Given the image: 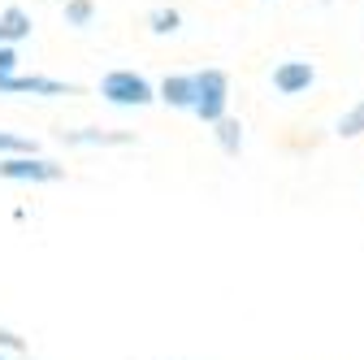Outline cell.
<instances>
[{"label":"cell","mask_w":364,"mask_h":360,"mask_svg":"<svg viewBox=\"0 0 364 360\" xmlns=\"http://www.w3.org/2000/svg\"><path fill=\"white\" fill-rule=\"evenodd\" d=\"M100 96L109 105H122V109H144V105L156 100V87L144 74H134V70H109L100 78Z\"/></svg>","instance_id":"obj_1"},{"label":"cell","mask_w":364,"mask_h":360,"mask_svg":"<svg viewBox=\"0 0 364 360\" xmlns=\"http://www.w3.org/2000/svg\"><path fill=\"white\" fill-rule=\"evenodd\" d=\"M0 178H9V183H61L65 165L39 152H5L0 157Z\"/></svg>","instance_id":"obj_2"},{"label":"cell","mask_w":364,"mask_h":360,"mask_svg":"<svg viewBox=\"0 0 364 360\" xmlns=\"http://www.w3.org/2000/svg\"><path fill=\"white\" fill-rule=\"evenodd\" d=\"M225 105H230V78H225V70L196 74V117L213 126L225 117Z\"/></svg>","instance_id":"obj_3"},{"label":"cell","mask_w":364,"mask_h":360,"mask_svg":"<svg viewBox=\"0 0 364 360\" xmlns=\"http://www.w3.org/2000/svg\"><path fill=\"white\" fill-rule=\"evenodd\" d=\"M14 92H26V96H74L70 83H57V78H43V74H5L0 70V96H14Z\"/></svg>","instance_id":"obj_4"},{"label":"cell","mask_w":364,"mask_h":360,"mask_svg":"<svg viewBox=\"0 0 364 360\" xmlns=\"http://www.w3.org/2000/svg\"><path fill=\"white\" fill-rule=\"evenodd\" d=\"M61 144H74V148H122V144H134V134L130 130L82 126V130H61Z\"/></svg>","instance_id":"obj_5"},{"label":"cell","mask_w":364,"mask_h":360,"mask_svg":"<svg viewBox=\"0 0 364 360\" xmlns=\"http://www.w3.org/2000/svg\"><path fill=\"white\" fill-rule=\"evenodd\" d=\"M312 78H316L312 61H282L278 70H273V87H278L282 96H299V92H308Z\"/></svg>","instance_id":"obj_6"},{"label":"cell","mask_w":364,"mask_h":360,"mask_svg":"<svg viewBox=\"0 0 364 360\" xmlns=\"http://www.w3.org/2000/svg\"><path fill=\"white\" fill-rule=\"evenodd\" d=\"M161 100H165L169 109H191V113H196V74H165Z\"/></svg>","instance_id":"obj_7"},{"label":"cell","mask_w":364,"mask_h":360,"mask_svg":"<svg viewBox=\"0 0 364 360\" xmlns=\"http://www.w3.org/2000/svg\"><path fill=\"white\" fill-rule=\"evenodd\" d=\"M22 39H31V14L9 5L0 14V43H22Z\"/></svg>","instance_id":"obj_8"},{"label":"cell","mask_w":364,"mask_h":360,"mask_svg":"<svg viewBox=\"0 0 364 360\" xmlns=\"http://www.w3.org/2000/svg\"><path fill=\"white\" fill-rule=\"evenodd\" d=\"M213 134H217V144H221L225 157H239V148H243V122L221 117V122H213Z\"/></svg>","instance_id":"obj_9"},{"label":"cell","mask_w":364,"mask_h":360,"mask_svg":"<svg viewBox=\"0 0 364 360\" xmlns=\"http://www.w3.org/2000/svg\"><path fill=\"white\" fill-rule=\"evenodd\" d=\"M91 18H96V0H70L65 5V26H91Z\"/></svg>","instance_id":"obj_10"},{"label":"cell","mask_w":364,"mask_h":360,"mask_svg":"<svg viewBox=\"0 0 364 360\" xmlns=\"http://www.w3.org/2000/svg\"><path fill=\"white\" fill-rule=\"evenodd\" d=\"M338 134H343V139H355V134H364V100L351 105V109L338 117Z\"/></svg>","instance_id":"obj_11"},{"label":"cell","mask_w":364,"mask_h":360,"mask_svg":"<svg viewBox=\"0 0 364 360\" xmlns=\"http://www.w3.org/2000/svg\"><path fill=\"white\" fill-rule=\"evenodd\" d=\"M148 26H152L156 35H173V31L182 26V18H178V9H156V14L148 18Z\"/></svg>","instance_id":"obj_12"},{"label":"cell","mask_w":364,"mask_h":360,"mask_svg":"<svg viewBox=\"0 0 364 360\" xmlns=\"http://www.w3.org/2000/svg\"><path fill=\"white\" fill-rule=\"evenodd\" d=\"M0 152H35V139H22V134L0 130Z\"/></svg>","instance_id":"obj_13"},{"label":"cell","mask_w":364,"mask_h":360,"mask_svg":"<svg viewBox=\"0 0 364 360\" xmlns=\"http://www.w3.org/2000/svg\"><path fill=\"white\" fill-rule=\"evenodd\" d=\"M0 351H26V339L14 330H0Z\"/></svg>","instance_id":"obj_14"},{"label":"cell","mask_w":364,"mask_h":360,"mask_svg":"<svg viewBox=\"0 0 364 360\" xmlns=\"http://www.w3.org/2000/svg\"><path fill=\"white\" fill-rule=\"evenodd\" d=\"M14 65H18V53H14V43H0V70H5V74H14Z\"/></svg>","instance_id":"obj_15"},{"label":"cell","mask_w":364,"mask_h":360,"mask_svg":"<svg viewBox=\"0 0 364 360\" xmlns=\"http://www.w3.org/2000/svg\"><path fill=\"white\" fill-rule=\"evenodd\" d=\"M321 5H330V0H321Z\"/></svg>","instance_id":"obj_16"},{"label":"cell","mask_w":364,"mask_h":360,"mask_svg":"<svg viewBox=\"0 0 364 360\" xmlns=\"http://www.w3.org/2000/svg\"><path fill=\"white\" fill-rule=\"evenodd\" d=\"M0 360H5V356H0Z\"/></svg>","instance_id":"obj_17"}]
</instances>
